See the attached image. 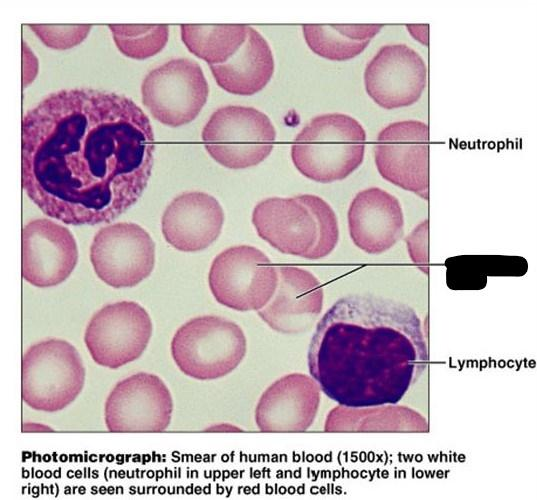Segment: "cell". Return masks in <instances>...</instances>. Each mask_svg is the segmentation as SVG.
Masks as SVG:
<instances>
[{
  "label": "cell",
  "mask_w": 537,
  "mask_h": 500,
  "mask_svg": "<svg viewBox=\"0 0 537 500\" xmlns=\"http://www.w3.org/2000/svg\"><path fill=\"white\" fill-rule=\"evenodd\" d=\"M149 118L130 98L90 88L45 97L22 121V186L70 225L113 221L141 197L153 167Z\"/></svg>",
  "instance_id": "obj_1"
},
{
  "label": "cell",
  "mask_w": 537,
  "mask_h": 500,
  "mask_svg": "<svg viewBox=\"0 0 537 500\" xmlns=\"http://www.w3.org/2000/svg\"><path fill=\"white\" fill-rule=\"evenodd\" d=\"M78 261L71 231L51 219H34L22 230V276L33 286L47 288L64 282Z\"/></svg>",
  "instance_id": "obj_15"
},
{
  "label": "cell",
  "mask_w": 537,
  "mask_h": 500,
  "mask_svg": "<svg viewBox=\"0 0 537 500\" xmlns=\"http://www.w3.org/2000/svg\"><path fill=\"white\" fill-rule=\"evenodd\" d=\"M427 343L409 305L371 294L337 300L317 323L308 368L319 388L347 407L396 403L424 372Z\"/></svg>",
  "instance_id": "obj_2"
},
{
  "label": "cell",
  "mask_w": 537,
  "mask_h": 500,
  "mask_svg": "<svg viewBox=\"0 0 537 500\" xmlns=\"http://www.w3.org/2000/svg\"><path fill=\"white\" fill-rule=\"evenodd\" d=\"M364 84L370 98L384 109L411 106L426 88V63L405 44L385 45L367 64Z\"/></svg>",
  "instance_id": "obj_14"
},
{
  "label": "cell",
  "mask_w": 537,
  "mask_h": 500,
  "mask_svg": "<svg viewBox=\"0 0 537 500\" xmlns=\"http://www.w3.org/2000/svg\"><path fill=\"white\" fill-rule=\"evenodd\" d=\"M446 282L453 290H480L488 276H521L527 271L522 257L458 256L446 260Z\"/></svg>",
  "instance_id": "obj_21"
},
{
  "label": "cell",
  "mask_w": 537,
  "mask_h": 500,
  "mask_svg": "<svg viewBox=\"0 0 537 500\" xmlns=\"http://www.w3.org/2000/svg\"><path fill=\"white\" fill-rule=\"evenodd\" d=\"M30 29L49 48L67 50L77 46L88 36L91 25L30 24Z\"/></svg>",
  "instance_id": "obj_25"
},
{
  "label": "cell",
  "mask_w": 537,
  "mask_h": 500,
  "mask_svg": "<svg viewBox=\"0 0 537 500\" xmlns=\"http://www.w3.org/2000/svg\"><path fill=\"white\" fill-rule=\"evenodd\" d=\"M366 132L353 117L329 113L314 117L291 146L294 166L320 183L347 178L363 162Z\"/></svg>",
  "instance_id": "obj_4"
},
{
  "label": "cell",
  "mask_w": 537,
  "mask_h": 500,
  "mask_svg": "<svg viewBox=\"0 0 537 500\" xmlns=\"http://www.w3.org/2000/svg\"><path fill=\"white\" fill-rule=\"evenodd\" d=\"M217 84L236 95H253L261 91L274 72V58L264 37L248 26L247 38L226 63L210 65Z\"/></svg>",
  "instance_id": "obj_20"
},
{
  "label": "cell",
  "mask_w": 537,
  "mask_h": 500,
  "mask_svg": "<svg viewBox=\"0 0 537 500\" xmlns=\"http://www.w3.org/2000/svg\"><path fill=\"white\" fill-rule=\"evenodd\" d=\"M320 388L306 374L290 373L273 382L255 408V422L263 432L307 430L318 412Z\"/></svg>",
  "instance_id": "obj_16"
},
{
  "label": "cell",
  "mask_w": 537,
  "mask_h": 500,
  "mask_svg": "<svg viewBox=\"0 0 537 500\" xmlns=\"http://www.w3.org/2000/svg\"><path fill=\"white\" fill-rule=\"evenodd\" d=\"M151 335L148 312L137 302L119 301L105 305L91 317L84 342L96 364L117 369L138 359Z\"/></svg>",
  "instance_id": "obj_9"
},
{
  "label": "cell",
  "mask_w": 537,
  "mask_h": 500,
  "mask_svg": "<svg viewBox=\"0 0 537 500\" xmlns=\"http://www.w3.org/2000/svg\"><path fill=\"white\" fill-rule=\"evenodd\" d=\"M208 83L199 64L176 58L151 70L141 86L142 101L162 124L178 127L192 122L207 101Z\"/></svg>",
  "instance_id": "obj_10"
},
{
  "label": "cell",
  "mask_w": 537,
  "mask_h": 500,
  "mask_svg": "<svg viewBox=\"0 0 537 500\" xmlns=\"http://www.w3.org/2000/svg\"><path fill=\"white\" fill-rule=\"evenodd\" d=\"M276 138L270 119L261 111L246 106L217 109L202 131L209 155L229 169L258 165L271 153Z\"/></svg>",
  "instance_id": "obj_7"
},
{
  "label": "cell",
  "mask_w": 537,
  "mask_h": 500,
  "mask_svg": "<svg viewBox=\"0 0 537 500\" xmlns=\"http://www.w3.org/2000/svg\"><path fill=\"white\" fill-rule=\"evenodd\" d=\"M406 27L408 31L411 33L412 37L417 39L420 43L427 45V41L423 39L422 34L423 36L428 37V25L408 24L406 25Z\"/></svg>",
  "instance_id": "obj_28"
},
{
  "label": "cell",
  "mask_w": 537,
  "mask_h": 500,
  "mask_svg": "<svg viewBox=\"0 0 537 500\" xmlns=\"http://www.w3.org/2000/svg\"><path fill=\"white\" fill-rule=\"evenodd\" d=\"M246 337L226 318L203 315L185 322L171 341V355L185 375L214 380L235 370L246 354Z\"/></svg>",
  "instance_id": "obj_5"
},
{
  "label": "cell",
  "mask_w": 537,
  "mask_h": 500,
  "mask_svg": "<svg viewBox=\"0 0 537 500\" xmlns=\"http://www.w3.org/2000/svg\"><path fill=\"white\" fill-rule=\"evenodd\" d=\"M302 29L309 48L320 57L333 61H345L358 56L370 42L350 40L328 24H304Z\"/></svg>",
  "instance_id": "obj_24"
},
{
  "label": "cell",
  "mask_w": 537,
  "mask_h": 500,
  "mask_svg": "<svg viewBox=\"0 0 537 500\" xmlns=\"http://www.w3.org/2000/svg\"><path fill=\"white\" fill-rule=\"evenodd\" d=\"M406 246L412 262L425 274L428 273V219L420 222L406 237Z\"/></svg>",
  "instance_id": "obj_26"
},
{
  "label": "cell",
  "mask_w": 537,
  "mask_h": 500,
  "mask_svg": "<svg viewBox=\"0 0 537 500\" xmlns=\"http://www.w3.org/2000/svg\"><path fill=\"white\" fill-rule=\"evenodd\" d=\"M119 51L133 59H147L167 44L169 27L165 24H109Z\"/></svg>",
  "instance_id": "obj_23"
},
{
  "label": "cell",
  "mask_w": 537,
  "mask_h": 500,
  "mask_svg": "<svg viewBox=\"0 0 537 500\" xmlns=\"http://www.w3.org/2000/svg\"><path fill=\"white\" fill-rule=\"evenodd\" d=\"M381 177L424 200L429 193V127L418 120L393 122L383 128L374 148Z\"/></svg>",
  "instance_id": "obj_13"
},
{
  "label": "cell",
  "mask_w": 537,
  "mask_h": 500,
  "mask_svg": "<svg viewBox=\"0 0 537 500\" xmlns=\"http://www.w3.org/2000/svg\"><path fill=\"white\" fill-rule=\"evenodd\" d=\"M224 222L221 205L213 196L199 191L185 192L166 207L162 233L172 247L183 252L202 251L219 237Z\"/></svg>",
  "instance_id": "obj_19"
},
{
  "label": "cell",
  "mask_w": 537,
  "mask_h": 500,
  "mask_svg": "<svg viewBox=\"0 0 537 500\" xmlns=\"http://www.w3.org/2000/svg\"><path fill=\"white\" fill-rule=\"evenodd\" d=\"M252 222L259 237L272 247L305 259L328 256L339 240L335 212L313 194L264 199L255 206Z\"/></svg>",
  "instance_id": "obj_3"
},
{
  "label": "cell",
  "mask_w": 537,
  "mask_h": 500,
  "mask_svg": "<svg viewBox=\"0 0 537 500\" xmlns=\"http://www.w3.org/2000/svg\"><path fill=\"white\" fill-rule=\"evenodd\" d=\"M278 285L271 300L257 311L273 330L284 334L312 327L323 306V289L308 270L295 266L278 268Z\"/></svg>",
  "instance_id": "obj_17"
},
{
  "label": "cell",
  "mask_w": 537,
  "mask_h": 500,
  "mask_svg": "<svg viewBox=\"0 0 537 500\" xmlns=\"http://www.w3.org/2000/svg\"><path fill=\"white\" fill-rule=\"evenodd\" d=\"M85 383L77 349L62 339L30 346L22 359V399L37 411L57 412L70 405Z\"/></svg>",
  "instance_id": "obj_6"
},
{
  "label": "cell",
  "mask_w": 537,
  "mask_h": 500,
  "mask_svg": "<svg viewBox=\"0 0 537 500\" xmlns=\"http://www.w3.org/2000/svg\"><path fill=\"white\" fill-rule=\"evenodd\" d=\"M181 39L188 50L209 65L226 63L247 38L248 25L182 24Z\"/></svg>",
  "instance_id": "obj_22"
},
{
  "label": "cell",
  "mask_w": 537,
  "mask_h": 500,
  "mask_svg": "<svg viewBox=\"0 0 537 500\" xmlns=\"http://www.w3.org/2000/svg\"><path fill=\"white\" fill-rule=\"evenodd\" d=\"M173 399L164 381L139 372L119 381L107 396L105 425L110 432H161L168 428Z\"/></svg>",
  "instance_id": "obj_12"
},
{
  "label": "cell",
  "mask_w": 537,
  "mask_h": 500,
  "mask_svg": "<svg viewBox=\"0 0 537 500\" xmlns=\"http://www.w3.org/2000/svg\"><path fill=\"white\" fill-rule=\"evenodd\" d=\"M93 269L113 288L133 287L146 279L155 264V244L149 233L131 222L102 227L90 246Z\"/></svg>",
  "instance_id": "obj_11"
},
{
  "label": "cell",
  "mask_w": 537,
  "mask_h": 500,
  "mask_svg": "<svg viewBox=\"0 0 537 500\" xmlns=\"http://www.w3.org/2000/svg\"><path fill=\"white\" fill-rule=\"evenodd\" d=\"M347 218L353 243L368 254L388 251L403 236L404 214L399 200L378 187L358 192Z\"/></svg>",
  "instance_id": "obj_18"
},
{
  "label": "cell",
  "mask_w": 537,
  "mask_h": 500,
  "mask_svg": "<svg viewBox=\"0 0 537 500\" xmlns=\"http://www.w3.org/2000/svg\"><path fill=\"white\" fill-rule=\"evenodd\" d=\"M340 34L353 41H370L382 28V24H331Z\"/></svg>",
  "instance_id": "obj_27"
},
{
  "label": "cell",
  "mask_w": 537,
  "mask_h": 500,
  "mask_svg": "<svg viewBox=\"0 0 537 500\" xmlns=\"http://www.w3.org/2000/svg\"><path fill=\"white\" fill-rule=\"evenodd\" d=\"M278 277V268L261 250L238 245L214 258L208 282L212 295L223 306L258 311L273 297Z\"/></svg>",
  "instance_id": "obj_8"
}]
</instances>
